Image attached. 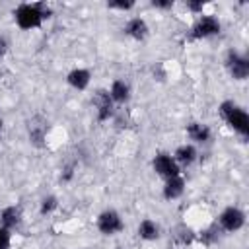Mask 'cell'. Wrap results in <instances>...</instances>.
Here are the masks:
<instances>
[{
  "label": "cell",
  "mask_w": 249,
  "mask_h": 249,
  "mask_svg": "<svg viewBox=\"0 0 249 249\" xmlns=\"http://www.w3.org/2000/svg\"><path fill=\"white\" fill-rule=\"evenodd\" d=\"M12 18L18 29L21 31H33L45 25V21H49L53 18V8L51 4L43 2V0H35V2H19L14 10H12Z\"/></svg>",
  "instance_id": "obj_1"
},
{
  "label": "cell",
  "mask_w": 249,
  "mask_h": 249,
  "mask_svg": "<svg viewBox=\"0 0 249 249\" xmlns=\"http://www.w3.org/2000/svg\"><path fill=\"white\" fill-rule=\"evenodd\" d=\"M218 115L224 121V124L230 130H233L239 138H249V115L243 105H239L233 99H224L218 105Z\"/></svg>",
  "instance_id": "obj_2"
},
{
  "label": "cell",
  "mask_w": 249,
  "mask_h": 249,
  "mask_svg": "<svg viewBox=\"0 0 249 249\" xmlns=\"http://www.w3.org/2000/svg\"><path fill=\"white\" fill-rule=\"evenodd\" d=\"M222 33V21L216 14H200L195 18L187 31V41L196 43V41H206L212 37H218Z\"/></svg>",
  "instance_id": "obj_3"
},
{
  "label": "cell",
  "mask_w": 249,
  "mask_h": 249,
  "mask_svg": "<svg viewBox=\"0 0 249 249\" xmlns=\"http://www.w3.org/2000/svg\"><path fill=\"white\" fill-rule=\"evenodd\" d=\"M245 222H247V214L243 208L235 206V204H230L226 208H222L214 220V224L220 228L222 233H235L239 230L245 228Z\"/></svg>",
  "instance_id": "obj_4"
},
{
  "label": "cell",
  "mask_w": 249,
  "mask_h": 249,
  "mask_svg": "<svg viewBox=\"0 0 249 249\" xmlns=\"http://www.w3.org/2000/svg\"><path fill=\"white\" fill-rule=\"evenodd\" d=\"M224 68L235 82H245L249 78V56L237 49H228L224 54Z\"/></svg>",
  "instance_id": "obj_5"
},
{
  "label": "cell",
  "mask_w": 249,
  "mask_h": 249,
  "mask_svg": "<svg viewBox=\"0 0 249 249\" xmlns=\"http://www.w3.org/2000/svg\"><path fill=\"white\" fill-rule=\"evenodd\" d=\"M95 228L101 235L113 237V235H119L121 231H124V218L115 208H103L95 216Z\"/></svg>",
  "instance_id": "obj_6"
},
{
  "label": "cell",
  "mask_w": 249,
  "mask_h": 249,
  "mask_svg": "<svg viewBox=\"0 0 249 249\" xmlns=\"http://www.w3.org/2000/svg\"><path fill=\"white\" fill-rule=\"evenodd\" d=\"M91 105L95 109V119L97 123H109L115 113H117V105L113 103V99L109 97L107 88H97L91 93Z\"/></svg>",
  "instance_id": "obj_7"
},
{
  "label": "cell",
  "mask_w": 249,
  "mask_h": 249,
  "mask_svg": "<svg viewBox=\"0 0 249 249\" xmlns=\"http://www.w3.org/2000/svg\"><path fill=\"white\" fill-rule=\"evenodd\" d=\"M152 171H154L161 181H165V179H169V177H175V175H181V173H183V171L179 169V165L175 163L171 152H165V150L154 154V158H152Z\"/></svg>",
  "instance_id": "obj_8"
},
{
  "label": "cell",
  "mask_w": 249,
  "mask_h": 249,
  "mask_svg": "<svg viewBox=\"0 0 249 249\" xmlns=\"http://www.w3.org/2000/svg\"><path fill=\"white\" fill-rule=\"evenodd\" d=\"M185 134H187V142L195 146H206L212 140V128L204 121H189L185 124Z\"/></svg>",
  "instance_id": "obj_9"
},
{
  "label": "cell",
  "mask_w": 249,
  "mask_h": 249,
  "mask_svg": "<svg viewBox=\"0 0 249 249\" xmlns=\"http://www.w3.org/2000/svg\"><path fill=\"white\" fill-rule=\"evenodd\" d=\"M171 156H173L175 163L179 165V169L183 171V169L193 167V165L200 160V150H198V146H195V144H191V142H183V144H179V146L171 152Z\"/></svg>",
  "instance_id": "obj_10"
},
{
  "label": "cell",
  "mask_w": 249,
  "mask_h": 249,
  "mask_svg": "<svg viewBox=\"0 0 249 249\" xmlns=\"http://www.w3.org/2000/svg\"><path fill=\"white\" fill-rule=\"evenodd\" d=\"M123 33H124L128 39L142 43V41H146L148 35H150V23H148L146 18H142V16H132V18H128V19L124 21Z\"/></svg>",
  "instance_id": "obj_11"
},
{
  "label": "cell",
  "mask_w": 249,
  "mask_h": 249,
  "mask_svg": "<svg viewBox=\"0 0 249 249\" xmlns=\"http://www.w3.org/2000/svg\"><path fill=\"white\" fill-rule=\"evenodd\" d=\"M91 70L86 68V66H74L66 72V86L72 88L74 91H86L89 86H91Z\"/></svg>",
  "instance_id": "obj_12"
},
{
  "label": "cell",
  "mask_w": 249,
  "mask_h": 249,
  "mask_svg": "<svg viewBox=\"0 0 249 249\" xmlns=\"http://www.w3.org/2000/svg\"><path fill=\"white\" fill-rule=\"evenodd\" d=\"M21 224H23V210L19 204H8L0 208V228L14 233L21 228Z\"/></svg>",
  "instance_id": "obj_13"
},
{
  "label": "cell",
  "mask_w": 249,
  "mask_h": 249,
  "mask_svg": "<svg viewBox=\"0 0 249 249\" xmlns=\"http://www.w3.org/2000/svg\"><path fill=\"white\" fill-rule=\"evenodd\" d=\"M107 91H109V97L113 99V103H115L117 107H119V105H126V103L130 101V97H132V86H130V82L124 80V78H115V80L109 84Z\"/></svg>",
  "instance_id": "obj_14"
},
{
  "label": "cell",
  "mask_w": 249,
  "mask_h": 249,
  "mask_svg": "<svg viewBox=\"0 0 249 249\" xmlns=\"http://www.w3.org/2000/svg\"><path fill=\"white\" fill-rule=\"evenodd\" d=\"M47 134H49V123L41 117H33L27 124V138L35 148H43L47 144Z\"/></svg>",
  "instance_id": "obj_15"
},
{
  "label": "cell",
  "mask_w": 249,
  "mask_h": 249,
  "mask_svg": "<svg viewBox=\"0 0 249 249\" xmlns=\"http://www.w3.org/2000/svg\"><path fill=\"white\" fill-rule=\"evenodd\" d=\"M185 189H187V181H185L183 173L175 175V177H169L161 185V198L167 200V202L177 200V198H181L185 195Z\"/></svg>",
  "instance_id": "obj_16"
},
{
  "label": "cell",
  "mask_w": 249,
  "mask_h": 249,
  "mask_svg": "<svg viewBox=\"0 0 249 249\" xmlns=\"http://www.w3.org/2000/svg\"><path fill=\"white\" fill-rule=\"evenodd\" d=\"M136 235H138V239H142L146 243L158 241L161 237V226L154 218H142L136 226Z\"/></svg>",
  "instance_id": "obj_17"
},
{
  "label": "cell",
  "mask_w": 249,
  "mask_h": 249,
  "mask_svg": "<svg viewBox=\"0 0 249 249\" xmlns=\"http://www.w3.org/2000/svg\"><path fill=\"white\" fill-rule=\"evenodd\" d=\"M222 231H220V228L212 222L210 226H206V228H202L200 231H196V241L200 243V245H204V247H212V245H216L220 239H222Z\"/></svg>",
  "instance_id": "obj_18"
},
{
  "label": "cell",
  "mask_w": 249,
  "mask_h": 249,
  "mask_svg": "<svg viewBox=\"0 0 249 249\" xmlns=\"http://www.w3.org/2000/svg\"><path fill=\"white\" fill-rule=\"evenodd\" d=\"M173 241L181 247H187V245H193L196 241V231L187 226V224H179L175 230H173Z\"/></svg>",
  "instance_id": "obj_19"
},
{
  "label": "cell",
  "mask_w": 249,
  "mask_h": 249,
  "mask_svg": "<svg viewBox=\"0 0 249 249\" xmlns=\"http://www.w3.org/2000/svg\"><path fill=\"white\" fill-rule=\"evenodd\" d=\"M58 208V196L56 195H45L39 200V214L41 216H51Z\"/></svg>",
  "instance_id": "obj_20"
},
{
  "label": "cell",
  "mask_w": 249,
  "mask_h": 249,
  "mask_svg": "<svg viewBox=\"0 0 249 249\" xmlns=\"http://www.w3.org/2000/svg\"><path fill=\"white\" fill-rule=\"evenodd\" d=\"M107 8L113 10V12L126 14V12H130V10L136 8V2L134 0H111V2H107Z\"/></svg>",
  "instance_id": "obj_21"
},
{
  "label": "cell",
  "mask_w": 249,
  "mask_h": 249,
  "mask_svg": "<svg viewBox=\"0 0 249 249\" xmlns=\"http://www.w3.org/2000/svg\"><path fill=\"white\" fill-rule=\"evenodd\" d=\"M185 8H187V12H191L193 16H200V14H204L206 2H204V0H187V2H185Z\"/></svg>",
  "instance_id": "obj_22"
},
{
  "label": "cell",
  "mask_w": 249,
  "mask_h": 249,
  "mask_svg": "<svg viewBox=\"0 0 249 249\" xmlns=\"http://www.w3.org/2000/svg\"><path fill=\"white\" fill-rule=\"evenodd\" d=\"M76 167H78L76 161H68V163H64V165H62V171H60V181H62V183L72 181V177H74V173H76Z\"/></svg>",
  "instance_id": "obj_23"
},
{
  "label": "cell",
  "mask_w": 249,
  "mask_h": 249,
  "mask_svg": "<svg viewBox=\"0 0 249 249\" xmlns=\"http://www.w3.org/2000/svg\"><path fill=\"white\" fill-rule=\"evenodd\" d=\"M150 6H152L154 10L167 12V10H171V8L175 6V2H173V0H152V2H150Z\"/></svg>",
  "instance_id": "obj_24"
},
{
  "label": "cell",
  "mask_w": 249,
  "mask_h": 249,
  "mask_svg": "<svg viewBox=\"0 0 249 249\" xmlns=\"http://www.w3.org/2000/svg\"><path fill=\"white\" fill-rule=\"evenodd\" d=\"M12 231L0 228V249H10L12 247Z\"/></svg>",
  "instance_id": "obj_25"
},
{
  "label": "cell",
  "mask_w": 249,
  "mask_h": 249,
  "mask_svg": "<svg viewBox=\"0 0 249 249\" xmlns=\"http://www.w3.org/2000/svg\"><path fill=\"white\" fill-rule=\"evenodd\" d=\"M165 76H167V74H165V68H163L161 64H156V66H154V80L163 82V80H165Z\"/></svg>",
  "instance_id": "obj_26"
},
{
  "label": "cell",
  "mask_w": 249,
  "mask_h": 249,
  "mask_svg": "<svg viewBox=\"0 0 249 249\" xmlns=\"http://www.w3.org/2000/svg\"><path fill=\"white\" fill-rule=\"evenodd\" d=\"M2 128H4V119H2V113H0V134H2Z\"/></svg>",
  "instance_id": "obj_27"
},
{
  "label": "cell",
  "mask_w": 249,
  "mask_h": 249,
  "mask_svg": "<svg viewBox=\"0 0 249 249\" xmlns=\"http://www.w3.org/2000/svg\"><path fill=\"white\" fill-rule=\"evenodd\" d=\"M115 249H124V247H115Z\"/></svg>",
  "instance_id": "obj_28"
},
{
  "label": "cell",
  "mask_w": 249,
  "mask_h": 249,
  "mask_svg": "<svg viewBox=\"0 0 249 249\" xmlns=\"http://www.w3.org/2000/svg\"><path fill=\"white\" fill-rule=\"evenodd\" d=\"M0 54H2V45H0Z\"/></svg>",
  "instance_id": "obj_29"
},
{
  "label": "cell",
  "mask_w": 249,
  "mask_h": 249,
  "mask_svg": "<svg viewBox=\"0 0 249 249\" xmlns=\"http://www.w3.org/2000/svg\"><path fill=\"white\" fill-rule=\"evenodd\" d=\"M82 249H86V247H82Z\"/></svg>",
  "instance_id": "obj_30"
}]
</instances>
